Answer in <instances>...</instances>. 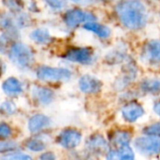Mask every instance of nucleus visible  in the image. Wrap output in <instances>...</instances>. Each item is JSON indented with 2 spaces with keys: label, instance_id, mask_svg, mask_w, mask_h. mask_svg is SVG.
<instances>
[{
  "label": "nucleus",
  "instance_id": "1",
  "mask_svg": "<svg viewBox=\"0 0 160 160\" xmlns=\"http://www.w3.org/2000/svg\"><path fill=\"white\" fill-rule=\"evenodd\" d=\"M115 9L121 22L129 29H140L147 22V10L142 2L122 1L116 5Z\"/></svg>",
  "mask_w": 160,
  "mask_h": 160
},
{
  "label": "nucleus",
  "instance_id": "2",
  "mask_svg": "<svg viewBox=\"0 0 160 160\" xmlns=\"http://www.w3.org/2000/svg\"><path fill=\"white\" fill-rule=\"evenodd\" d=\"M8 58L20 69H28L34 63V53L23 43H14L8 51Z\"/></svg>",
  "mask_w": 160,
  "mask_h": 160
},
{
  "label": "nucleus",
  "instance_id": "3",
  "mask_svg": "<svg viewBox=\"0 0 160 160\" xmlns=\"http://www.w3.org/2000/svg\"><path fill=\"white\" fill-rule=\"evenodd\" d=\"M37 77L44 82H62L70 79L71 71L68 68L43 66L37 69Z\"/></svg>",
  "mask_w": 160,
  "mask_h": 160
},
{
  "label": "nucleus",
  "instance_id": "4",
  "mask_svg": "<svg viewBox=\"0 0 160 160\" xmlns=\"http://www.w3.org/2000/svg\"><path fill=\"white\" fill-rule=\"evenodd\" d=\"M134 147L143 155H158L160 154V138L153 136L139 137L134 142Z\"/></svg>",
  "mask_w": 160,
  "mask_h": 160
},
{
  "label": "nucleus",
  "instance_id": "5",
  "mask_svg": "<svg viewBox=\"0 0 160 160\" xmlns=\"http://www.w3.org/2000/svg\"><path fill=\"white\" fill-rule=\"evenodd\" d=\"M95 20L96 17L92 13L80 8H74L68 10L64 17V21L66 24L69 27H76L82 23H83L84 25L87 22H95Z\"/></svg>",
  "mask_w": 160,
  "mask_h": 160
},
{
  "label": "nucleus",
  "instance_id": "6",
  "mask_svg": "<svg viewBox=\"0 0 160 160\" xmlns=\"http://www.w3.org/2000/svg\"><path fill=\"white\" fill-rule=\"evenodd\" d=\"M65 58L70 62L89 65L94 62L95 54L88 48H73L66 53Z\"/></svg>",
  "mask_w": 160,
  "mask_h": 160
},
{
  "label": "nucleus",
  "instance_id": "7",
  "mask_svg": "<svg viewBox=\"0 0 160 160\" xmlns=\"http://www.w3.org/2000/svg\"><path fill=\"white\" fill-rule=\"evenodd\" d=\"M82 141V134L80 131L73 128L64 129L57 138V142L66 149L76 148Z\"/></svg>",
  "mask_w": 160,
  "mask_h": 160
},
{
  "label": "nucleus",
  "instance_id": "8",
  "mask_svg": "<svg viewBox=\"0 0 160 160\" xmlns=\"http://www.w3.org/2000/svg\"><path fill=\"white\" fill-rule=\"evenodd\" d=\"M142 58L150 64L160 63V40H150L147 42L142 52Z\"/></svg>",
  "mask_w": 160,
  "mask_h": 160
},
{
  "label": "nucleus",
  "instance_id": "9",
  "mask_svg": "<svg viewBox=\"0 0 160 160\" xmlns=\"http://www.w3.org/2000/svg\"><path fill=\"white\" fill-rule=\"evenodd\" d=\"M79 86L82 92L86 94H97L101 90L102 83L99 80L91 75H84L79 80Z\"/></svg>",
  "mask_w": 160,
  "mask_h": 160
},
{
  "label": "nucleus",
  "instance_id": "10",
  "mask_svg": "<svg viewBox=\"0 0 160 160\" xmlns=\"http://www.w3.org/2000/svg\"><path fill=\"white\" fill-rule=\"evenodd\" d=\"M86 148L96 154L109 153V143L101 135H93L86 141Z\"/></svg>",
  "mask_w": 160,
  "mask_h": 160
},
{
  "label": "nucleus",
  "instance_id": "11",
  "mask_svg": "<svg viewBox=\"0 0 160 160\" xmlns=\"http://www.w3.org/2000/svg\"><path fill=\"white\" fill-rule=\"evenodd\" d=\"M143 113H144L143 108L136 102L128 103L126 106H124L122 109V115L124 119L128 122L137 121L140 117L143 115Z\"/></svg>",
  "mask_w": 160,
  "mask_h": 160
},
{
  "label": "nucleus",
  "instance_id": "12",
  "mask_svg": "<svg viewBox=\"0 0 160 160\" xmlns=\"http://www.w3.org/2000/svg\"><path fill=\"white\" fill-rule=\"evenodd\" d=\"M51 125V120L44 114H35L28 121V129L32 133L39 132Z\"/></svg>",
  "mask_w": 160,
  "mask_h": 160
},
{
  "label": "nucleus",
  "instance_id": "13",
  "mask_svg": "<svg viewBox=\"0 0 160 160\" xmlns=\"http://www.w3.org/2000/svg\"><path fill=\"white\" fill-rule=\"evenodd\" d=\"M107 160H135L133 150L129 146L110 150L106 156Z\"/></svg>",
  "mask_w": 160,
  "mask_h": 160
},
{
  "label": "nucleus",
  "instance_id": "14",
  "mask_svg": "<svg viewBox=\"0 0 160 160\" xmlns=\"http://www.w3.org/2000/svg\"><path fill=\"white\" fill-rule=\"evenodd\" d=\"M32 96L42 105H48L53 99V92L43 86H34L32 88Z\"/></svg>",
  "mask_w": 160,
  "mask_h": 160
},
{
  "label": "nucleus",
  "instance_id": "15",
  "mask_svg": "<svg viewBox=\"0 0 160 160\" xmlns=\"http://www.w3.org/2000/svg\"><path fill=\"white\" fill-rule=\"evenodd\" d=\"M3 91L9 96H15V95H19L22 92V87L21 82L13 77L8 78L2 85Z\"/></svg>",
  "mask_w": 160,
  "mask_h": 160
},
{
  "label": "nucleus",
  "instance_id": "16",
  "mask_svg": "<svg viewBox=\"0 0 160 160\" xmlns=\"http://www.w3.org/2000/svg\"><path fill=\"white\" fill-rule=\"evenodd\" d=\"M83 28L95 33L101 38H106L111 35V29L109 27H107L103 24H100L98 22H91L85 23L83 25Z\"/></svg>",
  "mask_w": 160,
  "mask_h": 160
},
{
  "label": "nucleus",
  "instance_id": "17",
  "mask_svg": "<svg viewBox=\"0 0 160 160\" xmlns=\"http://www.w3.org/2000/svg\"><path fill=\"white\" fill-rule=\"evenodd\" d=\"M131 141V135L128 131L124 130H119L116 131L112 139V143L117 146L118 148L125 147V146H129V142Z\"/></svg>",
  "mask_w": 160,
  "mask_h": 160
},
{
  "label": "nucleus",
  "instance_id": "18",
  "mask_svg": "<svg viewBox=\"0 0 160 160\" xmlns=\"http://www.w3.org/2000/svg\"><path fill=\"white\" fill-rule=\"evenodd\" d=\"M30 38L32 40H34L38 44H47L51 41V36L47 29L43 28H38L31 32Z\"/></svg>",
  "mask_w": 160,
  "mask_h": 160
},
{
  "label": "nucleus",
  "instance_id": "19",
  "mask_svg": "<svg viewBox=\"0 0 160 160\" xmlns=\"http://www.w3.org/2000/svg\"><path fill=\"white\" fill-rule=\"evenodd\" d=\"M141 88L146 93H158L160 92L159 79H146L141 83Z\"/></svg>",
  "mask_w": 160,
  "mask_h": 160
},
{
  "label": "nucleus",
  "instance_id": "20",
  "mask_svg": "<svg viewBox=\"0 0 160 160\" xmlns=\"http://www.w3.org/2000/svg\"><path fill=\"white\" fill-rule=\"evenodd\" d=\"M26 147L33 151V152H40L43 151L46 148V143L44 141H42L41 139L35 137L30 139L27 142H26Z\"/></svg>",
  "mask_w": 160,
  "mask_h": 160
},
{
  "label": "nucleus",
  "instance_id": "21",
  "mask_svg": "<svg viewBox=\"0 0 160 160\" xmlns=\"http://www.w3.org/2000/svg\"><path fill=\"white\" fill-rule=\"evenodd\" d=\"M1 160H33L32 158L26 154L21 152H13L8 153L7 155L3 156Z\"/></svg>",
  "mask_w": 160,
  "mask_h": 160
},
{
  "label": "nucleus",
  "instance_id": "22",
  "mask_svg": "<svg viewBox=\"0 0 160 160\" xmlns=\"http://www.w3.org/2000/svg\"><path fill=\"white\" fill-rule=\"evenodd\" d=\"M143 133L147 136H153V137L160 138V124H155V125L147 127L143 130Z\"/></svg>",
  "mask_w": 160,
  "mask_h": 160
},
{
  "label": "nucleus",
  "instance_id": "23",
  "mask_svg": "<svg viewBox=\"0 0 160 160\" xmlns=\"http://www.w3.org/2000/svg\"><path fill=\"white\" fill-rule=\"evenodd\" d=\"M1 152L4 153V152H11L13 153L14 150L18 149L19 146L16 142H1Z\"/></svg>",
  "mask_w": 160,
  "mask_h": 160
},
{
  "label": "nucleus",
  "instance_id": "24",
  "mask_svg": "<svg viewBox=\"0 0 160 160\" xmlns=\"http://www.w3.org/2000/svg\"><path fill=\"white\" fill-rule=\"evenodd\" d=\"M1 110H2V112H3L4 113H6V114H12V113L15 112L16 107H15V105H14L13 102L8 101V100H7V101H5V102L2 103Z\"/></svg>",
  "mask_w": 160,
  "mask_h": 160
},
{
  "label": "nucleus",
  "instance_id": "25",
  "mask_svg": "<svg viewBox=\"0 0 160 160\" xmlns=\"http://www.w3.org/2000/svg\"><path fill=\"white\" fill-rule=\"evenodd\" d=\"M12 131L11 128H9V126H8L5 123H2L0 126V135L2 139H8L10 135H11Z\"/></svg>",
  "mask_w": 160,
  "mask_h": 160
},
{
  "label": "nucleus",
  "instance_id": "26",
  "mask_svg": "<svg viewBox=\"0 0 160 160\" xmlns=\"http://www.w3.org/2000/svg\"><path fill=\"white\" fill-rule=\"evenodd\" d=\"M46 3L53 9H61L66 5V2L64 1H47Z\"/></svg>",
  "mask_w": 160,
  "mask_h": 160
},
{
  "label": "nucleus",
  "instance_id": "27",
  "mask_svg": "<svg viewBox=\"0 0 160 160\" xmlns=\"http://www.w3.org/2000/svg\"><path fill=\"white\" fill-rule=\"evenodd\" d=\"M40 160H55V156L51 152H47L40 157Z\"/></svg>",
  "mask_w": 160,
  "mask_h": 160
},
{
  "label": "nucleus",
  "instance_id": "28",
  "mask_svg": "<svg viewBox=\"0 0 160 160\" xmlns=\"http://www.w3.org/2000/svg\"><path fill=\"white\" fill-rule=\"evenodd\" d=\"M154 110H155L156 113L158 114L160 116V101L159 102H158V103H156V105H155V107H154Z\"/></svg>",
  "mask_w": 160,
  "mask_h": 160
}]
</instances>
